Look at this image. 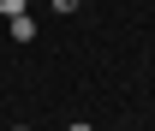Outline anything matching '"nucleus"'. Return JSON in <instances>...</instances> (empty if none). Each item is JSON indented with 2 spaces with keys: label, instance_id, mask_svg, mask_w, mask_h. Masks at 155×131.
<instances>
[{
  "label": "nucleus",
  "instance_id": "obj_2",
  "mask_svg": "<svg viewBox=\"0 0 155 131\" xmlns=\"http://www.w3.org/2000/svg\"><path fill=\"white\" fill-rule=\"evenodd\" d=\"M54 12H60V18H66V12H78V0H54Z\"/></svg>",
  "mask_w": 155,
  "mask_h": 131
},
{
  "label": "nucleus",
  "instance_id": "obj_4",
  "mask_svg": "<svg viewBox=\"0 0 155 131\" xmlns=\"http://www.w3.org/2000/svg\"><path fill=\"white\" fill-rule=\"evenodd\" d=\"M12 131H30V125H12Z\"/></svg>",
  "mask_w": 155,
  "mask_h": 131
},
{
  "label": "nucleus",
  "instance_id": "obj_1",
  "mask_svg": "<svg viewBox=\"0 0 155 131\" xmlns=\"http://www.w3.org/2000/svg\"><path fill=\"white\" fill-rule=\"evenodd\" d=\"M0 12H6V18H18V12H24V0H0Z\"/></svg>",
  "mask_w": 155,
  "mask_h": 131
},
{
  "label": "nucleus",
  "instance_id": "obj_3",
  "mask_svg": "<svg viewBox=\"0 0 155 131\" xmlns=\"http://www.w3.org/2000/svg\"><path fill=\"white\" fill-rule=\"evenodd\" d=\"M66 131H96V125H66Z\"/></svg>",
  "mask_w": 155,
  "mask_h": 131
}]
</instances>
